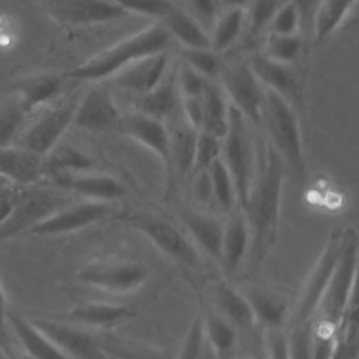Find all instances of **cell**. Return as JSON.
I'll return each mask as SVG.
<instances>
[{
	"instance_id": "cell-1",
	"label": "cell",
	"mask_w": 359,
	"mask_h": 359,
	"mask_svg": "<svg viewBox=\"0 0 359 359\" xmlns=\"http://www.w3.org/2000/svg\"><path fill=\"white\" fill-rule=\"evenodd\" d=\"M285 174L286 167L283 161L266 146L259 165L257 163L251 189L241 209L250 230V250L245 259L250 273L261 268L276 243Z\"/></svg>"
},
{
	"instance_id": "cell-2",
	"label": "cell",
	"mask_w": 359,
	"mask_h": 359,
	"mask_svg": "<svg viewBox=\"0 0 359 359\" xmlns=\"http://www.w3.org/2000/svg\"><path fill=\"white\" fill-rule=\"evenodd\" d=\"M172 38L160 21H154L146 28L132 34L112 46L101 50L86 62L66 73V79L79 81L101 83L130 63L156 53L167 52Z\"/></svg>"
},
{
	"instance_id": "cell-3",
	"label": "cell",
	"mask_w": 359,
	"mask_h": 359,
	"mask_svg": "<svg viewBox=\"0 0 359 359\" xmlns=\"http://www.w3.org/2000/svg\"><path fill=\"white\" fill-rule=\"evenodd\" d=\"M259 128H264L268 146L279 156L285 167L296 175H304V147L300 123L292 104L282 95L266 90L261 108Z\"/></svg>"
},
{
	"instance_id": "cell-4",
	"label": "cell",
	"mask_w": 359,
	"mask_h": 359,
	"mask_svg": "<svg viewBox=\"0 0 359 359\" xmlns=\"http://www.w3.org/2000/svg\"><path fill=\"white\" fill-rule=\"evenodd\" d=\"M76 201L57 187H17L7 213L0 219V243L27 234L56 210Z\"/></svg>"
},
{
	"instance_id": "cell-5",
	"label": "cell",
	"mask_w": 359,
	"mask_h": 359,
	"mask_svg": "<svg viewBox=\"0 0 359 359\" xmlns=\"http://www.w3.org/2000/svg\"><path fill=\"white\" fill-rule=\"evenodd\" d=\"M115 219L125 222L128 226L143 234L160 252L177 264L192 271L202 269L203 258L201 251L189 236L181 231L170 220L153 213L133 210L116 213Z\"/></svg>"
},
{
	"instance_id": "cell-6",
	"label": "cell",
	"mask_w": 359,
	"mask_h": 359,
	"mask_svg": "<svg viewBox=\"0 0 359 359\" xmlns=\"http://www.w3.org/2000/svg\"><path fill=\"white\" fill-rule=\"evenodd\" d=\"M250 126L251 123L230 105L227 128L222 137L220 158L233 178L240 209L247 202L258 163Z\"/></svg>"
},
{
	"instance_id": "cell-7",
	"label": "cell",
	"mask_w": 359,
	"mask_h": 359,
	"mask_svg": "<svg viewBox=\"0 0 359 359\" xmlns=\"http://www.w3.org/2000/svg\"><path fill=\"white\" fill-rule=\"evenodd\" d=\"M356 272L358 236L353 229H346V240L342 252L314 314V324L337 330L348 304L355 297Z\"/></svg>"
},
{
	"instance_id": "cell-8",
	"label": "cell",
	"mask_w": 359,
	"mask_h": 359,
	"mask_svg": "<svg viewBox=\"0 0 359 359\" xmlns=\"http://www.w3.org/2000/svg\"><path fill=\"white\" fill-rule=\"evenodd\" d=\"M346 240V230L335 229L327 238L317 261L306 278L294 310L290 316V324L311 323L320 300L328 286L332 272L338 264Z\"/></svg>"
},
{
	"instance_id": "cell-9",
	"label": "cell",
	"mask_w": 359,
	"mask_h": 359,
	"mask_svg": "<svg viewBox=\"0 0 359 359\" xmlns=\"http://www.w3.org/2000/svg\"><path fill=\"white\" fill-rule=\"evenodd\" d=\"M149 278L150 271L144 264L126 258L94 259L77 271L80 283L115 294L136 292Z\"/></svg>"
},
{
	"instance_id": "cell-10",
	"label": "cell",
	"mask_w": 359,
	"mask_h": 359,
	"mask_svg": "<svg viewBox=\"0 0 359 359\" xmlns=\"http://www.w3.org/2000/svg\"><path fill=\"white\" fill-rule=\"evenodd\" d=\"M229 102L251 126L259 128L265 88L254 74L248 62L237 60L223 65L217 79Z\"/></svg>"
},
{
	"instance_id": "cell-11",
	"label": "cell",
	"mask_w": 359,
	"mask_h": 359,
	"mask_svg": "<svg viewBox=\"0 0 359 359\" xmlns=\"http://www.w3.org/2000/svg\"><path fill=\"white\" fill-rule=\"evenodd\" d=\"M81 94H73L56 107L45 111L25 130H21L15 144L39 156H46L73 125L76 107Z\"/></svg>"
},
{
	"instance_id": "cell-12",
	"label": "cell",
	"mask_w": 359,
	"mask_h": 359,
	"mask_svg": "<svg viewBox=\"0 0 359 359\" xmlns=\"http://www.w3.org/2000/svg\"><path fill=\"white\" fill-rule=\"evenodd\" d=\"M118 130L151 151L160 160L165 175V198H168L172 192L174 177L171 167L170 136L165 123L156 118L132 111L122 115Z\"/></svg>"
},
{
	"instance_id": "cell-13",
	"label": "cell",
	"mask_w": 359,
	"mask_h": 359,
	"mask_svg": "<svg viewBox=\"0 0 359 359\" xmlns=\"http://www.w3.org/2000/svg\"><path fill=\"white\" fill-rule=\"evenodd\" d=\"M114 213L112 202L73 201L34 226L25 236H60L84 230Z\"/></svg>"
},
{
	"instance_id": "cell-14",
	"label": "cell",
	"mask_w": 359,
	"mask_h": 359,
	"mask_svg": "<svg viewBox=\"0 0 359 359\" xmlns=\"http://www.w3.org/2000/svg\"><path fill=\"white\" fill-rule=\"evenodd\" d=\"M29 320L72 359H109L102 341L86 327L45 317Z\"/></svg>"
},
{
	"instance_id": "cell-15",
	"label": "cell",
	"mask_w": 359,
	"mask_h": 359,
	"mask_svg": "<svg viewBox=\"0 0 359 359\" xmlns=\"http://www.w3.org/2000/svg\"><path fill=\"white\" fill-rule=\"evenodd\" d=\"M46 14L69 27H93L129 14L111 0H45Z\"/></svg>"
},
{
	"instance_id": "cell-16",
	"label": "cell",
	"mask_w": 359,
	"mask_h": 359,
	"mask_svg": "<svg viewBox=\"0 0 359 359\" xmlns=\"http://www.w3.org/2000/svg\"><path fill=\"white\" fill-rule=\"evenodd\" d=\"M122 114L115 104L109 87L101 81L80 95L73 125L87 132L104 133L118 130Z\"/></svg>"
},
{
	"instance_id": "cell-17",
	"label": "cell",
	"mask_w": 359,
	"mask_h": 359,
	"mask_svg": "<svg viewBox=\"0 0 359 359\" xmlns=\"http://www.w3.org/2000/svg\"><path fill=\"white\" fill-rule=\"evenodd\" d=\"M170 59L167 52L142 57L115 73L107 81L135 97L153 90L168 73Z\"/></svg>"
},
{
	"instance_id": "cell-18",
	"label": "cell",
	"mask_w": 359,
	"mask_h": 359,
	"mask_svg": "<svg viewBox=\"0 0 359 359\" xmlns=\"http://www.w3.org/2000/svg\"><path fill=\"white\" fill-rule=\"evenodd\" d=\"M52 184L72 195L88 201L114 202L126 194L125 185L114 175L97 174L91 171L77 174H63L50 178Z\"/></svg>"
},
{
	"instance_id": "cell-19",
	"label": "cell",
	"mask_w": 359,
	"mask_h": 359,
	"mask_svg": "<svg viewBox=\"0 0 359 359\" xmlns=\"http://www.w3.org/2000/svg\"><path fill=\"white\" fill-rule=\"evenodd\" d=\"M178 216L198 250L219 262L224 222L208 210L181 208Z\"/></svg>"
},
{
	"instance_id": "cell-20",
	"label": "cell",
	"mask_w": 359,
	"mask_h": 359,
	"mask_svg": "<svg viewBox=\"0 0 359 359\" xmlns=\"http://www.w3.org/2000/svg\"><path fill=\"white\" fill-rule=\"evenodd\" d=\"M0 177L15 187L36 185L43 177V157L21 146L0 147Z\"/></svg>"
},
{
	"instance_id": "cell-21",
	"label": "cell",
	"mask_w": 359,
	"mask_h": 359,
	"mask_svg": "<svg viewBox=\"0 0 359 359\" xmlns=\"http://www.w3.org/2000/svg\"><path fill=\"white\" fill-rule=\"evenodd\" d=\"M164 123L170 136L172 177L174 180L175 177L187 180L192 172L195 144L199 130L184 118L181 108Z\"/></svg>"
},
{
	"instance_id": "cell-22",
	"label": "cell",
	"mask_w": 359,
	"mask_h": 359,
	"mask_svg": "<svg viewBox=\"0 0 359 359\" xmlns=\"http://www.w3.org/2000/svg\"><path fill=\"white\" fill-rule=\"evenodd\" d=\"M224 222L219 264L227 276H233L247 259L250 250V230L244 212L237 208Z\"/></svg>"
},
{
	"instance_id": "cell-23",
	"label": "cell",
	"mask_w": 359,
	"mask_h": 359,
	"mask_svg": "<svg viewBox=\"0 0 359 359\" xmlns=\"http://www.w3.org/2000/svg\"><path fill=\"white\" fill-rule=\"evenodd\" d=\"M212 294L213 309L237 331L251 330L257 324L247 297L226 278L215 279L212 283Z\"/></svg>"
},
{
	"instance_id": "cell-24",
	"label": "cell",
	"mask_w": 359,
	"mask_h": 359,
	"mask_svg": "<svg viewBox=\"0 0 359 359\" xmlns=\"http://www.w3.org/2000/svg\"><path fill=\"white\" fill-rule=\"evenodd\" d=\"M136 313L125 304L87 302L69 310L65 318L88 330H111L128 321Z\"/></svg>"
},
{
	"instance_id": "cell-25",
	"label": "cell",
	"mask_w": 359,
	"mask_h": 359,
	"mask_svg": "<svg viewBox=\"0 0 359 359\" xmlns=\"http://www.w3.org/2000/svg\"><path fill=\"white\" fill-rule=\"evenodd\" d=\"M180 101L175 70L170 69L153 90L133 98V111L165 122L180 109Z\"/></svg>"
},
{
	"instance_id": "cell-26",
	"label": "cell",
	"mask_w": 359,
	"mask_h": 359,
	"mask_svg": "<svg viewBox=\"0 0 359 359\" xmlns=\"http://www.w3.org/2000/svg\"><path fill=\"white\" fill-rule=\"evenodd\" d=\"M241 292L251 306L255 323L265 330L283 328L290 314L289 300L283 294L259 286H250Z\"/></svg>"
},
{
	"instance_id": "cell-27",
	"label": "cell",
	"mask_w": 359,
	"mask_h": 359,
	"mask_svg": "<svg viewBox=\"0 0 359 359\" xmlns=\"http://www.w3.org/2000/svg\"><path fill=\"white\" fill-rule=\"evenodd\" d=\"M248 65L264 88L282 95L290 104L297 98L299 84L289 65L275 62L265 55L252 56Z\"/></svg>"
},
{
	"instance_id": "cell-28",
	"label": "cell",
	"mask_w": 359,
	"mask_h": 359,
	"mask_svg": "<svg viewBox=\"0 0 359 359\" xmlns=\"http://www.w3.org/2000/svg\"><path fill=\"white\" fill-rule=\"evenodd\" d=\"M7 321L24 351L34 359H72L52 339L39 331L29 318L8 311Z\"/></svg>"
},
{
	"instance_id": "cell-29",
	"label": "cell",
	"mask_w": 359,
	"mask_h": 359,
	"mask_svg": "<svg viewBox=\"0 0 359 359\" xmlns=\"http://www.w3.org/2000/svg\"><path fill=\"white\" fill-rule=\"evenodd\" d=\"M202 325L205 342L215 359H227L237 344L238 331L213 307L205 303H202Z\"/></svg>"
},
{
	"instance_id": "cell-30",
	"label": "cell",
	"mask_w": 359,
	"mask_h": 359,
	"mask_svg": "<svg viewBox=\"0 0 359 359\" xmlns=\"http://www.w3.org/2000/svg\"><path fill=\"white\" fill-rule=\"evenodd\" d=\"M160 22L181 48H210L209 34L177 3Z\"/></svg>"
},
{
	"instance_id": "cell-31",
	"label": "cell",
	"mask_w": 359,
	"mask_h": 359,
	"mask_svg": "<svg viewBox=\"0 0 359 359\" xmlns=\"http://www.w3.org/2000/svg\"><path fill=\"white\" fill-rule=\"evenodd\" d=\"M230 102L217 80H209L202 93L201 129L216 137H223L229 121Z\"/></svg>"
},
{
	"instance_id": "cell-32",
	"label": "cell",
	"mask_w": 359,
	"mask_h": 359,
	"mask_svg": "<svg viewBox=\"0 0 359 359\" xmlns=\"http://www.w3.org/2000/svg\"><path fill=\"white\" fill-rule=\"evenodd\" d=\"M66 76L59 74H38L21 80L17 84L18 101L24 111L29 114L42 104L55 100L65 84Z\"/></svg>"
},
{
	"instance_id": "cell-33",
	"label": "cell",
	"mask_w": 359,
	"mask_h": 359,
	"mask_svg": "<svg viewBox=\"0 0 359 359\" xmlns=\"http://www.w3.org/2000/svg\"><path fill=\"white\" fill-rule=\"evenodd\" d=\"M95 165L91 156L81 149L69 144L57 143L46 156H43L45 177H56L63 174H77L91 171Z\"/></svg>"
},
{
	"instance_id": "cell-34",
	"label": "cell",
	"mask_w": 359,
	"mask_h": 359,
	"mask_svg": "<svg viewBox=\"0 0 359 359\" xmlns=\"http://www.w3.org/2000/svg\"><path fill=\"white\" fill-rule=\"evenodd\" d=\"M355 0H318L311 27L313 43L318 45L345 21Z\"/></svg>"
},
{
	"instance_id": "cell-35",
	"label": "cell",
	"mask_w": 359,
	"mask_h": 359,
	"mask_svg": "<svg viewBox=\"0 0 359 359\" xmlns=\"http://www.w3.org/2000/svg\"><path fill=\"white\" fill-rule=\"evenodd\" d=\"M245 25L244 8L222 10L209 32L210 48L216 53L226 52L238 41Z\"/></svg>"
},
{
	"instance_id": "cell-36",
	"label": "cell",
	"mask_w": 359,
	"mask_h": 359,
	"mask_svg": "<svg viewBox=\"0 0 359 359\" xmlns=\"http://www.w3.org/2000/svg\"><path fill=\"white\" fill-rule=\"evenodd\" d=\"M101 341L109 359H170L165 349L146 342L119 337H107Z\"/></svg>"
},
{
	"instance_id": "cell-37",
	"label": "cell",
	"mask_w": 359,
	"mask_h": 359,
	"mask_svg": "<svg viewBox=\"0 0 359 359\" xmlns=\"http://www.w3.org/2000/svg\"><path fill=\"white\" fill-rule=\"evenodd\" d=\"M208 174L212 184L213 198H215V208L224 215L231 213L238 208L237 194L234 188L233 178L226 168L222 158H217L212 163L208 168Z\"/></svg>"
},
{
	"instance_id": "cell-38",
	"label": "cell",
	"mask_w": 359,
	"mask_h": 359,
	"mask_svg": "<svg viewBox=\"0 0 359 359\" xmlns=\"http://www.w3.org/2000/svg\"><path fill=\"white\" fill-rule=\"evenodd\" d=\"M181 63L189 66L209 80H217L223 62L212 48H181Z\"/></svg>"
},
{
	"instance_id": "cell-39",
	"label": "cell",
	"mask_w": 359,
	"mask_h": 359,
	"mask_svg": "<svg viewBox=\"0 0 359 359\" xmlns=\"http://www.w3.org/2000/svg\"><path fill=\"white\" fill-rule=\"evenodd\" d=\"M303 50V41L300 34L294 35H272L266 34L264 53L266 57L283 63L292 65L296 62Z\"/></svg>"
},
{
	"instance_id": "cell-40",
	"label": "cell",
	"mask_w": 359,
	"mask_h": 359,
	"mask_svg": "<svg viewBox=\"0 0 359 359\" xmlns=\"http://www.w3.org/2000/svg\"><path fill=\"white\" fill-rule=\"evenodd\" d=\"M27 112L20 101H10L0 107V147L11 146L21 133Z\"/></svg>"
},
{
	"instance_id": "cell-41",
	"label": "cell",
	"mask_w": 359,
	"mask_h": 359,
	"mask_svg": "<svg viewBox=\"0 0 359 359\" xmlns=\"http://www.w3.org/2000/svg\"><path fill=\"white\" fill-rule=\"evenodd\" d=\"M202 303L199 299V306L196 314L189 324V328L182 339L181 348L174 359H202L205 353V337H203V325H202Z\"/></svg>"
},
{
	"instance_id": "cell-42",
	"label": "cell",
	"mask_w": 359,
	"mask_h": 359,
	"mask_svg": "<svg viewBox=\"0 0 359 359\" xmlns=\"http://www.w3.org/2000/svg\"><path fill=\"white\" fill-rule=\"evenodd\" d=\"M300 14L292 0H285L272 15L265 32L272 35H294L300 34Z\"/></svg>"
},
{
	"instance_id": "cell-43",
	"label": "cell",
	"mask_w": 359,
	"mask_h": 359,
	"mask_svg": "<svg viewBox=\"0 0 359 359\" xmlns=\"http://www.w3.org/2000/svg\"><path fill=\"white\" fill-rule=\"evenodd\" d=\"M220 154H222V139L199 130L196 137V144H195V154H194L191 175L199 171H206L213 161L220 158Z\"/></svg>"
},
{
	"instance_id": "cell-44",
	"label": "cell",
	"mask_w": 359,
	"mask_h": 359,
	"mask_svg": "<svg viewBox=\"0 0 359 359\" xmlns=\"http://www.w3.org/2000/svg\"><path fill=\"white\" fill-rule=\"evenodd\" d=\"M285 0H251L245 8V28L251 35H259L266 29L275 11Z\"/></svg>"
},
{
	"instance_id": "cell-45",
	"label": "cell",
	"mask_w": 359,
	"mask_h": 359,
	"mask_svg": "<svg viewBox=\"0 0 359 359\" xmlns=\"http://www.w3.org/2000/svg\"><path fill=\"white\" fill-rule=\"evenodd\" d=\"M286 335L290 359H311L313 321L290 324V331Z\"/></svg>"
},
{
	"instance_id": "cell-46",
	"label": "cell",
	"mask_w": 359,
	"mask_h": 359,
	"mask_svg": "<svg viewBox=\"0 0 359 359\" xmlns=\"http://www.w3.org/2000/svg\"><path fill=\"white\" fill-rule=\"evenodd\" d=\"M128 14H139L160 21L175 4L174 0H111Z\"/></svg>"
},
{
	"instance_id": "cell-47",
	"label": "cell",
	"mask_w": 359,
	"mask_h": 359,
	"mask_svg": "<svg viewBox=\"0 0 359 359\" xmlns=\"http://www.w3.org/2000/svg\"><path fill=\"white\" fill-rule=\"evenodd\" d=\"M208 81L209 79L203 77L201 73L184 63H180V66L175 69V83L181 98L202 95Z\"/></svg>"
},
{
	"instance_id": "cell-48",
	"label": "cell",
	"mask_w": 359,
	"mask_h": 359,
	"mask_svg": "<svg viewBox=\"0 0 359 359\" xmlns=\"http://www.w3.org/2000/svg\"><path fill=\"white\" fill-rule=\"evenodd\" d=\"M185 11L209 34L220 14L219 0H181Z\"/></svg>"
},
{
	"instance_id": "cell-49",
	"label": "cell",
	"mask_w": 359,
	"mask_h": 359,
	"mask_svg": "<svg viewBox=\"0 0 359 359\" xmlns=\"http://www.w3.org/2000/svg\"><path fill=\"white\" fill-rule=\"evenodd\" d=\"M191 194L194 201L203 209L210 212L215 208V198H213V191H212V184L210 178L206 171H199L192 174L191 177Z\"/></svg>"
},
{
	"instance_id": "cell-50",
	"label": "cell",
	"mask_w": 359,
	"mask_h": 359,
	"mask_svg": "<svg viewBox=\"0 0 359 359\" xmlns=\"http://www.w3.org/2000/svg\"><path fill=\"white\" fill-rule=\"evenodd\" d=\"M266 355L268 359H290L287 335L280 330H266Z\"/></svg>"
},
{
	"instance_id": "cell-51",
	"label": "cell",
	"mask_w": 359,
	"mask_h": 359,
	"mask_svg": "<svg viewBox=\"0 0 359 359\" xmlns=\"http://www.w3.org/2000/svg\"><path fill=\"white\" fill-rule=\"evenodd\" d=\"M7 302H6V296L4 292L1 289L0 285V344L4 348V339H6V323H7Z\"/></svg>"
},
{
	"instance_id": "cell-52",
	"label": "cell",
	"mask_w": 359,
	"mask_h": 359,
	"mask_svg": "<svg viewBox=\"0 0 359 359\" xmlns=\"http://www.w3.org/2000/svg\"><path fill=\"white\" fill-rule=\"evenodd\" d=\"M251 0H219L220 8L227 10V8H247Z\"/></svg>"
},
{
	"instance_id": "cell-53",
	"label": "cell",
	"mask_w": 359,
	"mask_h": 359,
	"mask_svg": "<svg viewBox=\"0 0 359 359\" xmlns=\"http://www.w3.org/2000/svg\"><path fill=\"white\" fill-rule=\"evenodd\" d=\"M202 359H215V356H213V353H212V351L209 349L208 345L205 346V353H203V358H202Z\"/></svg>"
},
{
	"instance_id": "cell-54",
	"label": "cell",
	"mask_w": 359,
	"mask_h": 359,
	"mask_svg": "<svg viewBox=\"0 0 359 359\" xmlns=\"http://www.w3.org/2000/svg\"><path fill=\"white\" fill-rule=\"evenodd\" d=\"M0 359H7L6 352H4V348H3V345H1V344H0Z\"/></svg>"
},
{
	"instance_id": "cell-55",
	"label": "cell",
	"mask_w": 359,
	"mask_h": 359,
	"mask_svg": "<svg viewBox=\"0 0 359 359\" xmlns=\"http://www.w3.org/2000/svg\"><path fill=\"white\" fill-rule=\"evenodd\" d=\"M174 1H177V3H180V1H181V0H174Z\"/></svg>"
}]
</instances>
